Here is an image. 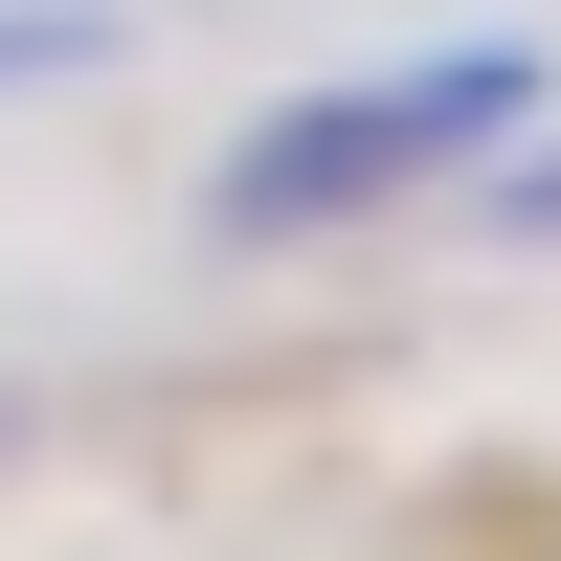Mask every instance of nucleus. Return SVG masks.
Instances as JSON below:
<instances>
[{"mask_svg": "<svg viewBox=\"0 0 561 561\" xmlns=\"http://www.w3.org/2000/svg\"><path fill=\"white\" fill-rule=\"evenodd\" d=\"M494 135H539V45H427V68L293 90V113L225 158V225H248V248H293V225H337V203H404V180L494 158Z\"/></svg>", "mask_w": 561, "mask_h": 561, "instance_id": "1", "label": "nucleus"}, {"mask_svg": "<svg viewBox=\"0 0 561 561\" xmlns=\"http://www.w3.org/2000/svg\"><path fill=\"white\" fill-rule=\"evenodd\" d=\"M113 68V0H0V90H90Z\"/></svg>", "mask_w": 561, "mask_h": 561, "instance_id": "2", "label": "nucleus"}, {"mask_svg": "<svg viewBox=\"0 0 561 561\" xmlns=\"http://www.w3.org/2000/svg\"><path fill=\"white\" fill-rule=\"evenodd\" d=\"M494 248H561V158H517V135H494Z\"/></svg>", "mask_w": 561, "mask_h": 561, "instance_id": "3", "label": "nucleus"}]
</instances>
